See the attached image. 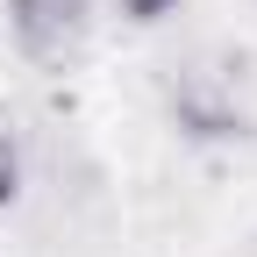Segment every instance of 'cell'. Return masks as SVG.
Here are the masks:
<instances>
[{"label":"cell","mask_w":257,"mask_h":257,"mask_svg":"<svg viewBox=\"0 0 257 257\" xmlns=\"http://www.w3.org/2000/svg\"><path fill=\"white\" fill-rule=\"evenodd\" d=\"M86 29V0H15V36L29 57H64Z\"/></svg>","instance_id":"6da1fadb"},{"label":"cell","mask_w":257,"mask_h":257,"mask_svg":"<svg viewBox=\"0 0 257 257\" xmlns=\"http://www.w3.org/2000/svg\"><path fill=\"white\" fill-rule=\"evenodd\" d=\"M15 193V136H8V121H0V200Z\"/></svg>","instance_id":"7a4b0ae2"}]
</instances>
